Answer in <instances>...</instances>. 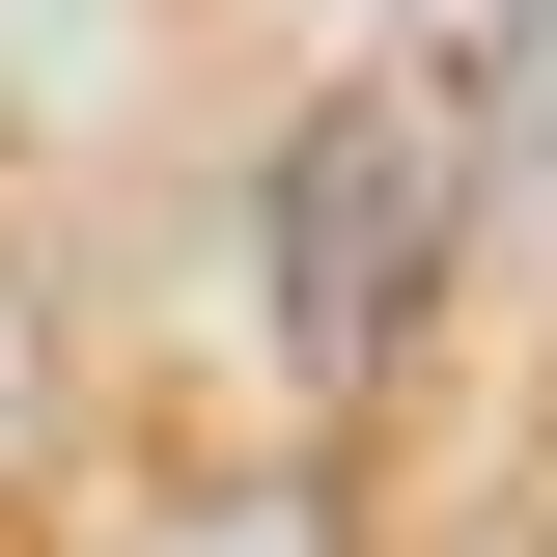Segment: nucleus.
<instances>
[{"instance_id":"f257e3e1","label":"nucleus","mask_w":557,"mask_h":557,"mask_svg":"<svg viewBox=\"0 0 557 557\" xmlns=\"http://www.w3.org/2000/svg\"><path fill=\"white\" fill-rule=\"evenodd\" d=\"M446 196H474L446 84H335L307 112V168H278V362L307 391H391V335L446 307Z\"/></svg>"}]
</instances>
